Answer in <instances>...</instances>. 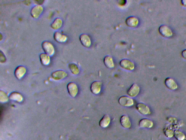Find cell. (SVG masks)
<instances>
[{
  "instance_id": "4",
  "label": "cell",
  "mask_w": 186,
  "mask_h": 140,
  "mask_svg": "<svg viewBox=\"0 0 186 140\" xmlns=\"http://www.w3.org/2000/svg\"><path fill=\"white\" fill-rule=\"evenodd\" d=\"M136 108L138 112L142 115H148L150 114V108L144 103H139L136 105Z\"/></svg>"
},
{
  "instance_id": "6",
  "label": "cell",
  "mask_w": 186,
  "mask_h": 140,
  "mask_svg": "<svg viewBox=\"0 0 186 140\" xmlns=\"http://www.w3.org/2000/svg\"><path fill=\"white\" fill-rule=\"evenodd\" d=\"M140 91V88L136 84L134 83L131 85L127 92V94L131 98H135L139 95Z\"/></svg>"
},
{
  "instance_id": "16",
  "label": "cell",
  "mask_w": 186,
  "mask_h": 140,
  "mask_svg": "<svg viewBox=\"0 0 186 140\" xmlns=\"http://www.w3.org/2000/svg\"><path fill=\"white\" fill-rule=\"evenodd\" d=\"M165 84L166 87L171 90H175L178 88L177 84L171 78H167L165 79Z\"/></svg>"
},
{
  "instance_id": "5",
  "label": "cell",
  "mask_w": 186,
  "mask_h": 140,
  "mask_svg": "<svg viewBox=\"0 0 186 140\" xmlns=\"http://www.w3.org/2000/svg\"><path fill=\"white\" fill-rule=\"evenodd\" d=\"M120 65L123 68L128 71H133L135 68L134 63L128 59H124L121 60L120 62Z\"/></svg>"
},
{
  "instance_id": "21",
  "label": "cell",
  "mask_w": 186,
  "mask_h": 140,
  "mask_svg": "<svg viewBox=\"0 0 186 140\" xmlns=\"http://www.w3.org/2000/svg\"><path fill=\"white\" fill-rule=\"evenodd\" d=\"M105 66L109 69H112L115 67V64L113 58L110 56H105L104 59Z\"/></svg>"
},
{
  "instance_id": "9",
  "label": "cell",
  "mask_w": 186,
  "mask_h": 140,
  "mask_svg": "<svg viewBox=\"0 0 186 140\" xmlns=\"http://www.w3.org/2000/svg\"><path fill=\"white\" fill-rule=\"evenodd\" d=\"M160 33L164 37L169 38L173 35V33L169 27L165 25H161L159 28Z\"/></svg>"
},
{
  "instance_id": "8",
  "label": "cell",
  "mask_w": 186,
  "mask_h": 140,
  "mask_svg": "<svg viewBox=\"0 0 186 140\" xmlns=\"http://www.w3.org/2000/svg\"><path fill=\"white\" fill-rule=\"evenodd\" d=\"M80 42L84 47L89 48L91 45L92 41L90 37L86 34H82L79 37Z\"/></svg>"
},
{
  "instance_id": "2",
  "label": "cell",
  "mask_w": 186,
  "mask_h": 140,
  "mask_svg": "<svg viewBox=\"0 0 186 140\" xmlns=\"http://www.w3.org/2000/svg\"><path fill=\"white\" fill-rule=\"evenodd\" d=\"M44 11V7L40 5H35L31 9V17L35 19H38L42 15Z\"/></svg>"
},
{
  "instance_id": "19",
  "label": "cell",
  "mask_w": 186,
  "mask_h": 140,
  "mask_svg": "<svg viewBox=\"0 0 186 140\" xmlns=\"http://www.w3.org/2000/svg\"><path fill=\"white\" fill-rule=\"evenodd\" d=\"M40 63L44 66H48L51 63V57L45 53H42L40 54Z\"/></svg>"
},
{
  "instance_id": "13",
  "label": "cell",
  "mask_w": 186,
  "mask_h": 140,
  "mask_svg": "<svg viewBox=\"0 0 186 140\" xmlns=\"http://www.w3.org/2000/svg\"><path fill=\"white\" fill-rule=\"evenodd\" d=\"M54 38L56 42L60 43H64L68 40V37L65 34L60 32H56L54 34Z\"/></svg>"
},
{
  "instance_id": "29",
  "label": "cell",
  "mask_w": 186,
  "mask_h": 140,
  "mask_svg": "<svg viewBox=\"0 0 186 140\" xmlns=\"http://www.w3.org/2000/svg\"><path fill=\"white\" fill-rule=\"evenodd\" d=\"M181 3L184 6L186 7V0H183V1H182Z\"/></svg>"
},
{
  "instance_id": "14",
  "label": "cell",
  "mask_w": 186,
  "mask_h": 140,
  "mask_svg": "<svg viewBox=\"0 0 186 140\" xmlns=\"http://www.w3.org/2000/svg\"><path fill=\"white\" fill-rule=\"evenodd\" d=\"M153 125V122L147 118L142 119L139 123V126L142 128H151Z\"/></svg>"
},
{
  "instance_id": "17",
  "label": "cell",
  "mask_w": 186,
  "mask_h": 140,
  "mask_svg": "<svg viewBox=\"0 0 186 140\" xmlns=\"http://www.w3.org/2000/svg\"><path fill=\"white\" fill-rule=\"evenodd\" d=\"M126 24L131 28H135L138 26L139 20L137 18L135 17H128L126 20Z\"/></svg>"
},
{
  "instance_id": "11",
  "label": "cell",
  "mask_w": 186,
  "mask_h": 140,
  "mask_svg": "<svg viewBox=\"0 0 186 140\" xmlns=\"http://www.w3.org/2000/svg\"><path fill=\"white\" fill-rule=\"evenodd\" d=\"M102 87V83L100 81L93 82L91 85V92L94 95L99 94L101 92Z\"/></svg>"
},
{
  "instance_id": "27",
  "label": "cell",
  "mask_w": 186,
  "mask_h": 140,
  "mask_svg": "<svg viewBox=\"0 0 186 140\" xmlns=\"http://www.w3.org/2000/svg\"><path fill=\"white\" fill-rule=\"evenodd\" d=\"M0 61L1 63H4L6 61V57L4 54L1 51L0 52Z\"/></svg>"
},
{
  "instance_id": "26",
  "label": "cell",
  "mask_w": 186,
  "mask_h": 140,
  "mask_svg": "<svg viewBox=\"0 0 186 140\" xmlns=\"http://www.w3.org/2000/svg\"><path fill=\"white\" fill-rule=\"evenodd\" d=\"M0 98H1V102H6L8 100V97L5 94V93L1 91V96H0Z\"/></svg>"
},
{
  "instance_id": "20",
  "label": "cell",
  "mask_w": 186,
  "mask_h": 140,
  "mask_svg": "<svg viewBox=\"0 0 186 140\" xmlns=\"http://www.w3.org/2000/svg\"><path fill=\"white\" fill-rule=\"evenodd\" d=\"M63 21L59 18H56L51 25V27L54 30H58L62 28Z\"/></svg>"
},
{
  "instance_id": "22",
  "label": "cell",
  "mask_w": 186,
  "mask_h": 140,
  "mask_svg": "<svg viewBox=\"0 0 186 140\" xmlns=\"http://www.w3.org/2000/svg\"><path fill=\"white\" fill-rule=\"evenodd\" d=\"M68 67L73 75H77L80 72V69L78 66L75 64L70 63L68 65Z\"/></svg>"
},
{
  "instance_id": "24",
  "label": "cell",
  "mask_w": 186,
  "mask_h": 140,
  "mask_svg": "<svg viewBox=\"0 0 186 140\" xmlns=\"http://www.w3.org/2000/svg\"><path fill=\"white\" fill-rule=\"evenodd\" d=\"M174 136L177 140H184L185 139V134L179 130H176L174 131Z\"/></svg>"
},
{
  "instance_id": "18",
  "label": "cell",
  "mask_w": 186,
  "mask_h": 140,
  "mask_svg": "<svg viewBox=\"0 0 186 140\" xmlns=\"http://www.w3.org/2000/svg\"><path fill=\"white\" fill-rule=\"evenodd\" d=\"M111 121L110 116L107 115H105L100 121L99 126L101 128H107L110 124Z\"/></svg>"
},
{
  "instance_id": "30",
  "label": "cell",
  "mask_w": 186,
  "mask_h": 140,
  "mask_svg": "<svg viewBox=\"0 0 186 140\" xmlns=\"http://www.w3.org/2000/svg\"><path fill=\"white\" fill-rule=\"evenodd\" d=\"M184 140H186V139H184Z\"/></svg>"
},
{
  "instance_id": "7",
  "label": "cell",
  "mask_w": 186,
  "mask_h": 140,
  "mask_svg": "<svg viewBox=\"0 0 186 140\" xmlns=\"http://www.w3.org/2000/svg\"><path fill=\"white\" fill-rule=\"evenodd\" d=\"M52 77L55 80H62L67 76L68 74L63 70H58L52 72Z\"/></svg>"
},
{
  "instance_id": "23",
  "label": "cell",
  "mask_w": 186,
  "mask_h": 140,
  "mask_svg": "<svg viewBox=\"0 0 186 140\" xmlns=\"http://www.w3.org/2000/svg\"><path fill=\"white\" fill-rule=\"evenodd\" d=\"M9 98L11 100L16 101L19 102H22L23 100L22 96L19 93L17 92L11 93L9 96Z\"/></svg>"
},
{
  "instance_id": "25",
  "label": "cell",
  "mask_w": 186,
  "mask_h": 140,
  "mask_svg": "<svg viewBox=\"0 0 186 140\" xmlns=\"http://www.w3.org/2000/svg\"><path fill=\"white\" fill-rule=\"evenodd\" d=\"M174 131L169 127H166L164 130V133L166 137L171 138L174 136Z\"/></svg>"
},
{
  "instance_id": "10",
  "label": "cell",
  "mask_w": 186,
  "mask_h": 140,
  "mask_svg": "<svg viewBox=\"0 0 186 140\" xmlns=\"http://www.w3.org/2000/svg\"><path fill=\"white\" fill-rule=\"evenodd\" d=\"M27 72V69L24 66H19L15 70L14 75L17 79L20 80L24 76Z\"/></svg>"
},
{
  "instance_id": "3",
  "label": "cell",
  "mask_w": 186,
  "mask_h": 140,
  "mask_svg": "<svg viewBox=\"0 0 186 140\" xmlns=\"http://www.w3.org/2000/svg\"><path fill=\"white\" fill-rule=\"evenodd\" d=\"M118 102L120 106L124 107H130L134 104V100L130 97L122 96L119 99Z\"/></svg>"
},
{
  "instance_id": "1",
  "label": "cell",
  "mask_w": 186,
  "mask_h": 140,
  "mask_svg": "<svg viewBox=\"0 0 186 140\" xmlns=\"http://www.w3.org/2000/svg\"><path fill=\"white\" fill-rule=\"evenodd\" d=\"M42 47L44 53L52 57L55 54V49L52 43L48 41H44L42 44Z\"/></svg>"
},
{
  "instance_id": "28",
  "label": "cell",
  "mask_w": 186,
  "mask_h": 140,
  "mask_svg": "<svg viewBox=\"0 0 186 140\" xmlns=\"http://www.w3.org/2000/svg\"><path fill=\"white\" fill-rule=\"evenodd\" d=\"M182 56L184 58L186 59V49L184 50L182 52Z\"/></svg>"
},
{
  "instance_id": "12",
  "label": "cell",
  "mask_w": 186,
  "mask_h": 140,
  "mask_svg": "<svg viewBox=\"0 0 186 140\" xmlns=\"http://www.w3.org/2000/svg\"><path fill=\"white\" fill-rule=\"evenodd\" d=\"M67 89L70 96L75 97L77 95L78 92V88L77 85L75 83L70 82L68 83Z\"/></svg>"
},
{
  "instance_id": "15",
  "label": "cell",
  "mask_w": 186,
  "mask_h": 140,
  "mask_svg": "<svg viewBox=\"0 0 186 140\" xmlns=\"http://www.w3.org/2000/svg\"><path fill=\"white\" fill-rule=\"evenodd\" d=\"M120 122L121 126L126 129L130 128L132 126L130 118L126 115H123L121 116Z\"/></svg>"
}]
</instances>
